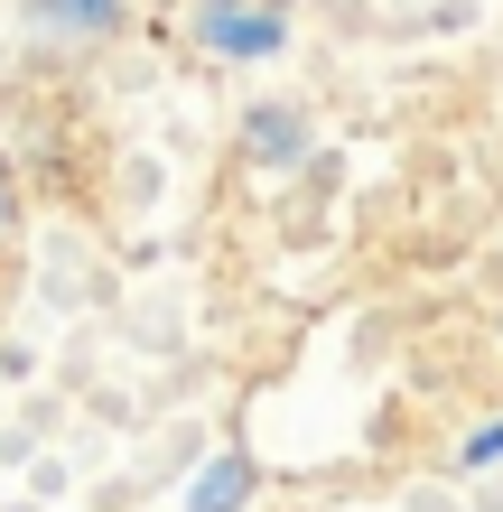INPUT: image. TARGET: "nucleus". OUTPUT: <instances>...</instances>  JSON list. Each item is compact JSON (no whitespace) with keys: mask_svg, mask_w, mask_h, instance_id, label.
Segmentation results:
<instances>
[{"mask_svg":"<svg viewBox=\"0 0 503 512\" xmlns=\"http://www.w3.org/2000/svg\"><path fill=\"white\" fill-rule=\"evenodd\" d=\"M205 47H224V56H271V47H280V19L215 0V10H205Z\"/></svg>","mask_w":503,"mask_h":512,"instance_id":"obj_1","label":"nucleus"},{"mask_svg":"<svg viewBox=\"0 0 503 512\" xmlns=\"http://www.w3.org/2000/svg\"><path fill=\"white\" fill-rule=\"evenodd\" d=\"M19 224V177H10V159H0V233Z\"/></svg>","mask_w":503,"mask_h":512,"instance_id":"obj_5","label":"nucleus"},{"mask_svg":"<svg viewBox=\"0 0 503 512\" xmlns=\"http://www.w3.org/2000/svg\"><path fill=\"white\" fill-rule=\"evenodd\" d=\"M503 457V429H476V438H466V466H494Z\"/></svg>","mask_w":503,"mask_h":512,"instance_id":"obj_4","label":"nucleus"},{"mask_svg":"<svg viewBox=\"0 0 503 512\" xmlns=\"http://www.w3.org/2000/svg\"><path fill=\"white\" fill-rule=\"evenodd\" d=\"M252 485H261V475H252V457H243V447H224V457L196 475L187 512H243V503H252Z\"/></svg>","mask_w":503,"mask_h":512,"instance_id":"obj_2","label":"nucleus"},{"mask_svg":"<svg viewBox=\"0 0 503 512\" xmlns=\"http://www.w3.org/2000/svg\"><path fill=\"white\" fill-rule=\"evenodd\" d=\"M38 10L56 28H84V38H112V28H122V0H38Z\"/></svg>","mask_w":503,"mask_h":512,"instance_id":"obj_3","label":"nucleus"}]
</instances>
